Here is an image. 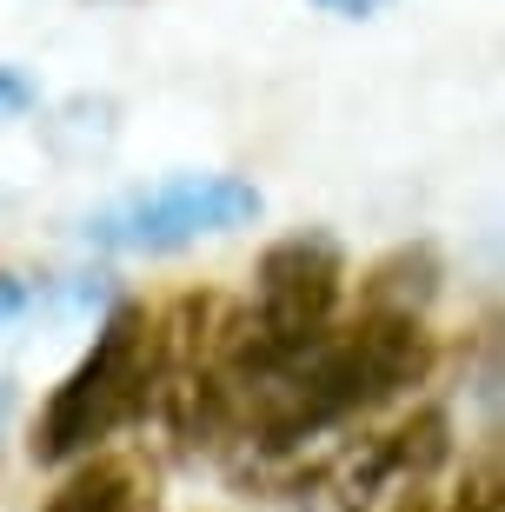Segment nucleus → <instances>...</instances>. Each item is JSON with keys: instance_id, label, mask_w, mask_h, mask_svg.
I'll return each mask as SVG.
<instances>
[{"instance_id": "nucleus-6", "label": "nucleus", "mask_w": 505, "mask_h": 512, "mask_svg": "<svg viewBox=\"0 0 505 512\" xmlns=\"http://www.w3.org/2000/svg\"><path fill=\"white\" fill-rule=\"evenodd\" d=\"M319 7H339V14H366V7H379V0H319Z\"/></svg>"}, {"instance_id": "nucleus-1", "label": "nucleus", "mask_w": 505, "mask_h": 512, "mask_svg": "<svg viewBox=\"0 0 505 512\" xmlns=\"http://www.w3.org/2000/svg\"><path fill=\"white\" fill-rule=\"evenodd\" d=\"M426 373H432L426 320L419 313L359 306L353 320H339L306 353L266 366V373H246L233 386V426L226 433H240L260 453H293V446L333 433L346 419H366L379 406H393Z\"/></svg>"}, {"instance_id": "nucleus-2", "label": "nucleus", "mask_w": 505, "mask_h": 512, "mask_svg": "<svg viewBox=\"0 0 505 512\" xmlns=\"http://www.w3.org/2000/svg\"><path fill=\"white\" fill-rule=\"evenodd\" d=\"M160 399V320L140 300H120L100 320L94 346L67 366V380L47 393L34 419V459L67 466V459L100 453L113 433H127L133 419Z\"/></svg>"}, {"instance_id": "nucleus-5", "label": "nucleus", "mask_w": 505, "mask_h": 512, "mask_svg": "<svg viewBox=\"0 0 505 512\" xmlns=\"http://www.w3.org/2000/svg\"><path fill=\"white\" fill-rule=\"evenodd\" d=\"M34 100H40V87H34L27 67H0V127L20 120V114H34Z\"/></svg>"}, {"instance_id": "nucleus-7", "label": "nucleus", "mask_w": 505, "mask_h": 512, "mask_svg": "<svg viewBox=\"0 0 505 512\" xmlns=\"http://www.w3.org/2000/svg\"><path fill=\"white\" fill-rule=\"evenodd\" d=\"M0 419H7V380H0Z\"/></svg>"}, {"instance_id": "nucleus-3", "label": "nucleus", "mask_w": 505, "mask_h": 512, "mask_svg": "<svg viewBox=\"0 0 505 512\" xmlns=\"http://www.w3.org/2000/svg\"><path fill=\"white\" fill-rule=\"evenodd\" d=\"M266 213V193L246 173H167L80 220V240L100 253H180L213 233H240Z\"/></svg>"}, {"instance_id": "nucleus-4", "label": "nucleus", "mask_w": 505, "mask_h": 512, "mask_svg": "<svg viewBox=\"0 0 505 512\" xmlns=\"http://www.w3.org/2000/svg\"><path fill=\"white\" fill-rule=\"evenodd\" d=\"M47 512H160V466L147 453L100 446L47 493Z\"/></svg>"}]
</instances>
